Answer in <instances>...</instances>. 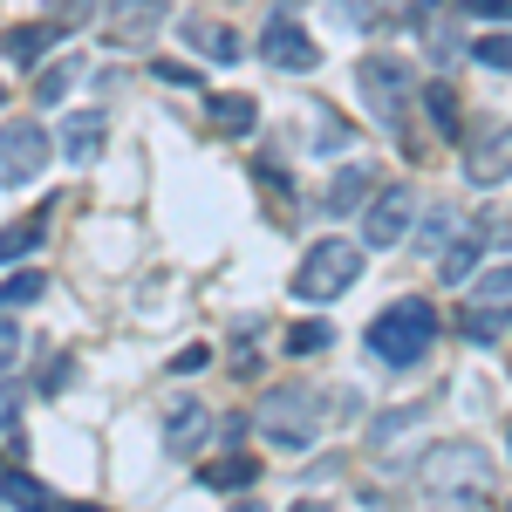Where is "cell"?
Instances as JSON below:
<instances>
[{"label": "cell", "mask_w": 512, "mask_h": 512, "mask_svg": "<svg viewBox=\"0 0 512 512\" xmlns=\"http://www.w3.org/2000/svg\"><path fill=\"white\" fill-rule=\"evenodd\" d=\"M472 62H478V69H512V35H478L472 41Z\"/></svg>", "instance_id": "obj_25"}, {"label": "cell", "mask_w": 512, "mask_h": 512, "mask_svg": "<svg viewBox=\"0 0 512 512\" xmlns=\"http://www.w3.org/2000/svg\"><path fill=\"white\" fill-rule=\"evenodd\" d=\"M465 178L472 185H506L512 178V123H485L465 151Z\"/></svg>", "instance_id": "obj_9"}, {"label": "cell", "mask_w": 512, "mask_h": 512, "mask_svg": "<svg viewBox=\"0 0 512 512\" xmlns=\"http://www.w3.org/2000/svg\"><path fill=\"white\" fill-rule=\"evenodd\" d=\"M35 96L41 103H62V96H69V69H48V76L35 82Z\"/></svg>", "instance_id": "obj_30"}, {"label": "cell", "mask_w": 512, "mask_h": 512, "mask_svg": "<svg viewBox=\"0 0 512 512\" xmlns=\"http://www.w3.org/2000/svg\"><path fill=\"white\" fill-rule=\"evenodd\" d=\"M260 55H267L274 69H287V76H308V69L321 62V48L308 41V28H301L294 14H274V21L260 28Z\"/></svg>", "instance_id": "obj_8"}, {"label": "cell", "mask_w": 512, "mask_h": 512, "mask_svg": "<svg viewBox=\"0 0 512 512\" xmlns=\"http://www.w3.org/2000/svg\"><path fill=\"white\" fill-rule=\"evenodd\" d=\"M7 424H21V390H14V383H0V431H7Z\"/></svg>", "instance_id": "obj_31"}, {"label": "cell", "mask_w": 512, "mask_h": 512, "mask_svg": "<svg viewBox=\"0 0 512 512\" xmlns=\"http://www.w3.org/2000/svg\"><path fill=\"white\" fill-rule=\"evenodd\" d=\"M198 478H205L212 492H239V485H253V478H260V465H253V458H212Z\"/></svg>", "instance_id": "obj_18"}, {"label": "cell", "mask_w": 512, "mask_h": 512, "mask_svg": "<svg viewBox=\"0 0 512 512\" xmlns=\"http://www.w3.org/2000/svg\"><path fill=\"white\" fill-rule=\"evenodd\" d=\"M424 103H431V117H437V130H444V137H465V117H458V96H451L444 82H431V89H424Z\"/></svg>", "instance_id": "obj_21"}, {"label": "cell", "mask_w": 512, "mask_h": 512, "mask_svg": "<svg viewBox=\"0 0 512 512\" xmlns=\"http://www.w3.org/2000/svg\"><path fill=\"white\" fill-rule=\"evenodd\" d=\"M417 492L437 499V506H472L492 492V465L478 444H437L431 458L417 465Z\"/></svg>", "instance_id": "obj_2"}, {"label": "cell", "mask_w": 512, "mask_h": 512, "mask_svg": "<svg viewBox=\"0 0 512 512\" xmlns=\"http://www.w3.org/2000/svg\"><path fill=\"white\" fill-rule=\"evenodd\" d=\"M48 130L41 123H0V185L7 192H21V185H35L41 171H48Z\"/></svg>", "instance_id": "obj_6"}, {"label": "cell", "mask_w": 512, "mask_h": 512, "mask_svg": "<svg viewBox=\"0 0 512 512\" xmlns=\"http://www.w3.org/2000/svg\"><path fill=\"white\" fill-rule=\"evenodd\" d=\"M458 233H465V212H458V205H431V212H424V233H417V246H424V253H444Z\"/></svg>", "instance_id": "obj_15"}, {"label": "cell", "mask_w": 512, "mask_h": 512, "mask_svg": "<svg viewBox=\"0 0 512 512\" xmlns=\"http://www.w3.org/2000/svg\"><path fill=\"white\" fill-rule=\"evenodd\" d=\"M485 239H492L485 226H465V233L451 239V246H444V280H465V274H472L478 253H485Z\"/></svg>", "instance_id": "obj_16"}, {"label": "cell", "mask_w": 512, "mask_h": 512, "mask_svg": "<svg viewBox=\"0 0 512 512\" xmlns=\"http://www.w3.org/2000/svg\"><path fill=\"white\" fill-rule=\"evenodd\" d=\"M315 123H321V130H315L321 151H342V144H349V130H342V117H335L328 103H315Z\"/></svg>", "instance_id": "obj_26"}, {"label": "cell", "mask_w": 512, "mask_h": 512, "mask_svg": "<svg viewBox=\"0 0 512 512\" xmlns=\"http://www.w3.org/2000/svg\"><path fill=\"white\" fill-rule=\"evenodd\" d=\"M205 362H212V349H205V342H198V349H185V355H178V362H171V369H178V376H185V369H205Z\"/></svg>", "instance_id": "obj_32"}, {"label": "cell", "mask_w": 512, "mask_h": 512, "mask_svg": "<svg viewBox=\"0 0 512 512\" xmlns=\"http://www.w3.org/2000/svg\"><path fill=\"white\" fill-rule=\"evenodd\" d=\"M355 82H362L369 117L383 123L390 137H403V117H410V76H403V62H390V55H369V62L355 69Z\"/></svg>", "instance_id": "obj_5"}, {"label": "cell", "mask_w": 512, "mask_h": 512, "mask_svg": "<svg viewBox=\"0 0 512 512\" xmlns=\"http://www.w3.org/2000/svg\"><path fill=\"white\" fill-rule=\"evenodd\" d=\"M14 362H21V328L0 315V369H14Z\"/></svg>", "instance_id": "obj_29"}, {"label": "cell", "mask_w": 512, "mask_h": 512, "mask_svg": "<svg viewBox=\"0 0 512 512\" xmlns=\"http://www.w3.org/2000/svg\"><path fill=\"white\" fill-rule=\"evenodd\" d=\"M164 28V0H110V21H103V35L117 41V48H144V41Z\"/></svg>", "instance_id": "obj_11"}, {"label": "cell", "mask_w": 512, "mask_h": 512, "mask_svg": "<svg viewBox=\"0 0 512 512\" xmlns=\"http://www.w3.org/2000/svg\"><path fill=\"white\" fill-rule=\"evenodd\" d=\"M512 321L506 315H465V335H478V342H492V335H506Z\"/></svg>", "instance_id": "obj_28"}, {"label": "cell", "mask_w": 512, "mask_h": 512, "mask_svg": "<svg viewBox=\"0 0 512 512\" xmlns=\"http://www.w3.org/2000/svg\"><path fill=\"white\" fill-rule=\"evenodd\" d=\"M55 35H62V21H41V28H7V41H0V48H7V62H41Z\"/></svg>", "instance_id": "obj_13"}, {"label": "cell", "mask_w": 512, "mask_h": 512, "mask_svg": "<svg viewBox=\"0 0 512 512\" xmlns=\"http://www.w3.org/2000/svg\"><path fill=\"white\" fill-rule=\"evenodd\" d=\"M253 123H260L253 96H212V130H219V137H246Z\"/></svg>", "instance_id": "obj_14"}, {"label": "cell", "mask_w": 512, "mask_h": 512, "mask_svg": "<svg viewBox=\"0 0 512 512\" xmlns=\"http://www.w3.org/2000/svg\"><path fill=\"white\" fill-rule=\"evenodd\" d=\"M362 342H369L376 362H390V369H417V362L431 355V342H437V308L417 301V294H403V301H390L383 315L369 321Z\"/></svg>", "instance_id": "obj_1"}, {"label": "cell", "mask_w": 512, "mask_h": 512, "mask_svg": "<svg viewBox=\"0 0 512 512\" xmlns=\"http://www.w3.org/2000/svg\"><path fill=\"white\" fill-rule=\"evenodd\" d=\"M41 287H48L41 274H7V280H0V315H14V308L41 301Z\"/></svg>", "instance_id": "obj_20"}, {"label": "cell", "mask_w": 512, "mask_h": 512, "mask_svg": "<svg viewBox=\"0 0 512 512\" xmlns=\"http://www.w3.org/2000/svg\"><path fill=\"white\" fill-rule=\"evenodd\" d=\"M0 506H48V492L28 472H0Z\"/></svg>", "instance_id": "obj_23"}, {"label": "cell", "mask_w": 512, "mask_h": 512, "mask_svg": "<svg viewBox=\"0 0 512 512\" xmlns=\"http://www.w3.org/2000/svg\"><path fill=\"white\" fill-rule=\"evenodd\" d=\"M417 226V192L410 185H383V192L362 205V246H403V233Z\"/></svg>", "instance_id": "obj_7"}, {"label": "cell", "mask_w": 512, "mask_h": 512, "mask_svg": "<svg viewBox=\"0 0 512 512\" xmlns=\"http://www.w3.org/2000/svg\"><path fill=\"white\" fill-rule=\"evenodd\" d=\"M205 437H212V410H205L198 396H171V403H164V451H171V458H192Z\"/></svg>", "instance_id": "obj_10"}, {"label": "cell", "mask_w": 512, "mask_h": 512, "mask_svg": "<svg viewBox=\"0 0 512 512\" xmlns=\"http://www.w3.org/2000/svg\"><path fill=\"white\" fill-rule=\"evenodd\" d=\"M355 280H362V246H355V239H315L308 260H301V274H294V294L315 301V308H328V301L349 294Z\"/></svg>", "instance_id": "obj_4"}, {"label": "cell", "mask_w": 512, "mask_h": 512, "mask_svg": "<svg viewBox=\"0 0 512 512\" xmlns=\"http://www.w3.org/2000/svg\"><path fill=\"white\" fill-rule=\"evenodd\" d=\"M253 431L267 437L274 451H308L321 437V396L315 390H294V383H280L253 403Z\"/></svg>", "instance_id": "obj_3"}, {"label": "cell", "mask_w": 512, "mask_h": 512, "mask_svg": "<svg viewBox=\"0 0 512 512\" xmlns=\"http://www.w3.org/2000/svg\"><path fill=\"white\" fill-rule=\"evenodd\" d=\"M96 151H103V117H96V110H76V117L62 123V158L89 164Z\"/></svg>", "instance_id": "obj_12"}, {"label": "cell", "mask_w": 512, "mask_h": 512, "mask_svg": "<svg viewBox=\"0 0 512 512\" xmlns=\"http://www.w3.org/2000/svg\"><path fill=\"white\" fill-rule=\"evenodd\" d=\"M328 342H335L328 321H294V328H287V355H321Z\"/></svg>", "instance_id": "obj_22"}, {"label": "cell", "mask_w": 512, "mask_h": 512, "mask_svg": "<svg viewBox=\"0 0 512 512\" xmlns=\"http://www.w3.org/2000/svg\"><path fill=\"white\" fill-rule=\"evenodd\" d=\"M362 192H369V164H362V171H342V178L328 185V205L349 212V205H362Z\"/></svg>", "instance_id": "obj_24"}, {"label": "cell", "mask_w": 512, "mask_h": 512, "mask_svg": "<svg viewBox=\"0 0 512 512\" xmlns=\"http://www.w3.org/2000/svg\"><path fill=\"white\" fill-rule=\"evenodd\" d=\"M185 41H192L198 55H212V62H233L239 55V35L233 28H212V21H185Z\"/></svg>", "instance_id": "obj_17"}, {"label": "cell", "mask_w": 512, "mask_h": 512, "mask_svg": "<svg viewBox=\"0 0 512 512\" xmlns=\"http://www.w3.org/2000/svg\"><path fill=\"white\" fill-rule=\"evenodd\" d=\"M472 294H478V301H512V267H499V274H485V280L472 287Z\"/></svg>", "instance_id": "obj_27"}, {"label": "cell", "mask_w": 512, "mask_h": 512, "mask_svg": "<svg viewBox=\"0 0 512 512\" xmlns=\"http://www.w3.org/2000/svg\"><path fill=\"white\" fill-rule=\"evenodd\" d=\"M41 226H48V212H35V219H14V226H0V260H21V253H35V246H41Z\"/></svg>", "instance_id": "obj_19"}]
</instances>
